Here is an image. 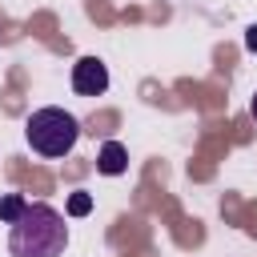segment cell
I'll use <instances>...</instances> for the list:
<instances>
[{"instance_id": "4", "label": "cell", "mask_w": 257, "mask_h": 257, "mask_svg": "<svg viewBox=\"0 0 257 257\" xmlns=\"http://www.w3.org/2000/svg\"><path fill=\"white\" fill-rule=\"evenodd\" d=\"M96 169H100L104 177H120V173L128 169L124 145H120V141H104V149H100V157H96Z\"/></svg>"}, {"instance_id": "1", "label": "cell", "mask_w": 257, "mask_h": 257, "mask_svg": "<svg viewBox=\"0 0 257 257\" xmlns=\"http://www.w3.org/2000/svg\"><path fill=\"white\" fill-rule=\"evenodd\" d=\"M64 245H68V225L44 201L28 205L20 213V221H12V229H8L12 257H64Z\"/></svg>"}, {"instance_id": "7", "label": "cell", "mask_w": 257, "mask_h": 257, "mask_svg": "<svg viewBox=\"0 0 257 257\" xmlns=\"http://www.w3.org/2000/svg\"><path fill=\"white\" fill-rule=\"evenodd\" d=\"M245 48H249V52H257V24L245 32Z\"/></svg>"}, {"instance_id": "8", "label": "cell", "mask_w": 257, "mask_h": 257, "mask_svg": "<svg viewBox=\"0 0 257 257\" xmlns=\"http://www.w3.org/2000/svg\"><path fill=\"white\" fill-rule=\"evenodd\" d=\"M249 112H253V120H257V92H253V100H249Z\"/></svg>"}, {"instance_id": "5", "label": "cell", "mask_w": 257, "mask_h": 257, "mask_svg": "<svg viewBox=\"0 0 257 257\" xmlns=\"http://www.w3.org/2000/svg\"><path fill=\"white\" fill-rule=\"evenodd\" d=\"M28 209V201L20 197V193H8V197H0V221L4 225H12V221H20V213Z\"/></svg>"}, {"instance_id": "3", "label": "cell", "mask_w": 257, "mask_h": 257, "mask_svg": "<svg viewBox=\"0 0 257 257\" xmlns=\"http://www.w3.org/2000/svg\"><path fill=\"white\" fill-rule=\"evenodd\" d=\"M108 88V68L96 56H80L72 64V92L76 96H100Z\"/></svg>"}, {"instance_id": "6", "label": "cell", "mask_w": 257, "mask_h": 257, "mask_svg": "<svg viewBox=\"0 0 257 257\" xmlns=\"http://www.w3.org/2000/svg\"><path fill=\"white\" fill-rule=\"evenodd\" d=\"M92 213V197L88 193H72L68 197V217H88Z\"/></svg>"}, {"instance_id": "2", "label": "cell", "mask_w": 257, "mask_h": 257, "mask_svg": "<svg viewBox=\"0 0 257 257\" xmlns=\"http://www.w3.org/2000/svg\"><path fill=\"white\" fill-rule=\"evenodd\" d=\"M24 137H28V145H32V153H40V157H68L72 149H76V137H80V124H76V116L72 112H64V108H56V104H48V108H36L28 120H24Z\"/></svg>"}]
</instances>
